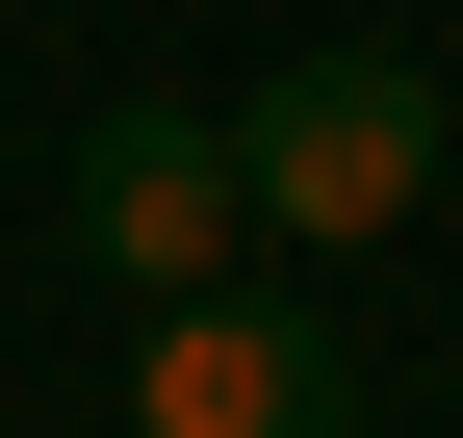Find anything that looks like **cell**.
Instances as JSON below:
<instances>
[{
    "mask_svg": "<svg viewBox=\"0 0 463 438\" xmlns=\"http://www.w3.org/2000/svg\"><path fill=\"white\" fill-rule=\"evenodd\" d=\"M232 181H258V233L361 258L438 206V52H283L258 103H232Z\"/></svg>",
    "mask_w": 463,
    "mask_h": 438,
    "instance_id": "obj_1",
    "label": "cell"
},
{
    "mask_svg": "<svg viewBox=\"0 0 463 438\" xmlns=\"http://www.w3.org/2000/svg\"><path fill=\"white\" fill-rule=\"evenodd\" d=\"M232 233H258V181H232V129H181V103H129V129L78 155V258H103L129 309H206Z\"/></svg>",
    "mask_w": 463,
    "mask_h": 438,
    "instance_id": "obj_2",
    "label": "cell"
},
{
    "mask_svg": "<svg viewBox=\"0 0 463 438\" xmlns=\"http://www.w3.org/2000/svg\"><path fill=\"white\" fill-rule=\"evenodd\" d=\"M129 438H361V361L206 284V309H155V361H129Z\"/></svg>",
    "mask_w": 463,
    "mask_h": 438,
    "instance_id": "obj_3",
    "label": "cell"
}]
</instances>
